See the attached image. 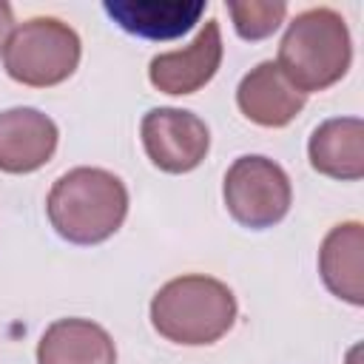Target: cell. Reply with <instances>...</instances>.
Segmentation results:
<instances>
[{"label":"cell","mask_w":364,"mask_h":364,"mask_svg":"<svg viewBox=\"0 0 364 364\" xmlns=\"http://www.w3.org/2000/svg\"><path fill=\"white\" fill-rule=\"evenodd\" d=\"M46 213L65 242L100 245L122 228L128 191L122 179L105 168H71L51 185Z\"/></svg>","instance_id":"cell-1"},{"label":"cell","mask_w":364,"mask_h":364,"mask_svg":"<svg viewBox=\"0 0 364 364\" xmlns=\"http://www.w3.org/2000/svg\"><path fill=\"white\" fill-rule=\"evenodd\" d=\"M353 63V40L347 20L327 6L296 14L279 43V71L304 97L336 85Z\"/></svg>","instance_id":"cell-2"},{"label":"cell","mask_w":364,"mask_h":364,"mask_svg":"<svg viewBox=\"0 0 364 364\" xmlns=\"http://www.w3.org/2000/svg\"><path fill=\"white\" fill-rule=\"evenodd\" d=\"M236 321V296L233 290L202 273L171 279L151 299V324L154 330L185 347H202L219 341Z\"/></svg>","instance_id":"cell-3"},{"label":"cell","mask_w":364,"mask_h":364,"mask_svg":"<svg viewBox=\"0 0 364 364\" xmlns=\"http://www.w3.org/2000/svg\"><path fill=\"white\" fill-rule=\"evenodd\" d=\"M80 34L57 17H31L11 28L3 46V68L14 82L51 88L80 65Z\"/></svg>","instance_id":"cell-4"},{"label":"cell","mask_w":364,"mask_h":364,"mask_svg":"<svg viewBox=\"0 0 364 364\" xmlns=\"http://www.w3.org/2000/svg\"><path fill=\"white\" fill-rule=\"evenodd\" d=\"M222 196L228 213L242 228L264 230L287 216L293 202V188H290V176L279 162L259 154H247L233 159V165L228 168Z\"/></svg>","instance_id":"cell-5"},{"label":"cell","mask_w":364,"mask_h":364,"mask_svg":"<svg viewBox=\"0 0 364 364\" xmlns=\"http://www.w3.org/2000/svg\"><path fill=\"white\" fill-rule=\"evenodd\" d=\"M139 136L148 159L165 173L193 171L210 148L208 125L185 108H151L142 117Z\"/></svg>","instance_id":"cell-6"},{"label":"cell","mask_w":364,"mask_h":364,"mask_svg":"<svg viewBox=\"0 0 364 364\" xmlns=\"http://www.w3.org/2000/svg\"><path fill=\"white\" fill-rule=\"evenodd\" d=\"M222 63V31L216 20H208L196 40L179 51L156 54L148 65V80L156 91L185 97L213 80Z\"/></svg>","instance_id":"cell-7"},{"label":"cell","mask_w":364,"mask_h":364,"mask_svg":"<svg viewBox=\"0 0 364 364\" xmlns=\"http://www.w3.org/2000/svg\"><path fill=\"white\" fill-rule=\"evenodd\" d=\"M57 125L37 108L0 111V171L31 173L40 171L57 151Z\"/></svg>","instance_id":"cell-8"},{"label":"cell","mask_w":364,"mask_h":364,"mask_svg":"<svg viewBox=\"0 0 364 364\" xmlns=\"http://www.w3.org/2000/svg\"><path fill=\"white\" fill-rule=\"evenodd\" d=\"M304 100L307 97L290 85V80L279 71L273 60L250 68L236 88L239 111L262 128H284L304 108Z\"/></svg>","instance_id":"cell-9"},{"label":"cell","mask_w":364,"mask_h":364,"mask_svg":"<svg viewBox=\"0 0 364 364\" xmlns=\"http://www.w3.org/2000/svg\"><path fill=\"white\" fill-rule=\"evenodd\" d=\"M105 14L128 34L145 40H173L193 28L208 0H105Z\"/></svg>","instance_id":"cell-10"},{"label":"cell","mask_w":364,"mask_h":364,"mask_svg":"<svg viewBox=\"0 0 364 364\" xmlns=\"http://www.w3.org/2000/svg\"><path fill=\"white\" fill-rule=\"evenodd\" d=\"M318 273L324 287L353 307L364 304V225H336L318 250Z\"/></svg>","instance_id":"cell-11"},{"label":"cell","mask_w":364,"mask_h":364,"mask_svg":"<svg viewBox=\"0 0 364 364\" xmlns=\"http://www.w3.org/2000/svg\"><path fill=\"white\" fill-rule=\"evenodd\" d=\"M307 156L313 171L330 179H341V182L361 179L364 176V122L358 117L324 119L307 142Z\"/></svg>","instance_id":"cell-12"},{"label":"cell","mask_w":364,"mask_h":364,"mask_svg":"<svg viewBox=\"0 0 364 364\" xmlns=\"http://www.w3.org/2000/svg\"><path fill=\"white\" fill-rule=\"evenodd\" d=\"M37 364H117V347L91 318H57L40 336Z\"/></svg>","instance_id":"cell-13"},{"label":"cell","mask_w":364,"mask_h":364,"mask_svg":"<svg viewBox=\"0 0 364 364\" xmlns=\"http://www.w3.org/2000/svg\"><path fill=\"white\" fill-rule=\"evenodd\" d=\"M228 11L233 17V28L242 40H264L270 37L284 14L287 3H270V0H247V3H228Z\"/></svg>","instance_id":"cell-14"},{"label":"cell","mask_w":364,"mask_h":364,"mask_svg":"<svg viewBox=\"0 0 364 364\" xmlns=\"http://www.w3.org/2000/svg\"><path fill=\"white\" fill-rule=\"evenodd\" d=\"M11 28H14V14H11V6H9L6 0H0V54H3V46H6V40H9Z\"/></svg>","instance_id":"cell-15"}]
</instances>
